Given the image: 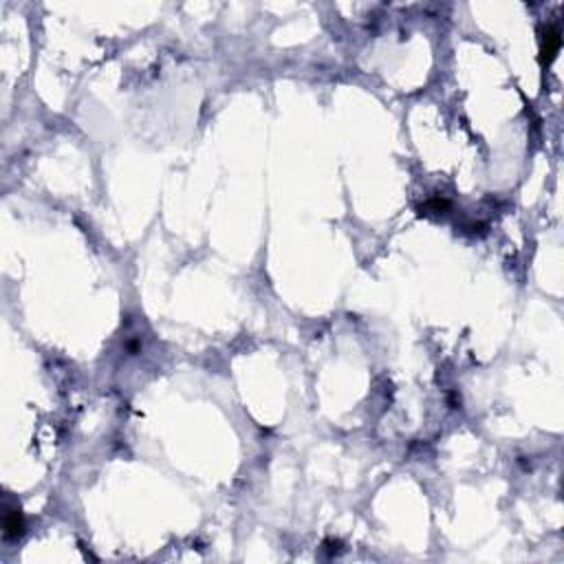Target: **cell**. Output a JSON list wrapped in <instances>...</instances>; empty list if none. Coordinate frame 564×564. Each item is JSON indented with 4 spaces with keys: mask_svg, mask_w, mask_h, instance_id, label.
I'll use <instances>...</instances> for the list:
<instances>
[{
    "mask_svg": "<svg viewBox=\"0 0 564 564\" xmlns=\"http://www.w3.org/2000/svg\"><path fill=\"white\" fill-rule=\"evenodd\" d=\"M562 45V31L560 25H547V29L542 31V47H540V60L542 65H551L553 57L558 55Z\"/></svg>",
    "mask_w": 564,
    "mask_h": 564,
    "instance_id": "obj_1",
    "label": "cell"
},
{
    "mask_svg": "<svg viewBox=\"0 0 564 564\" xmlns=\"http://www.w3.org/2000/svg\"><path fill=\"white\" fill-rule=\"evenodd\" d=\"M3 533H5V540H18L25 536V518L20 514V509L7 507L5 520H3Z\"/></svg>",
    "mask_w": 564,
    "mask_h": 564,
    "instance_id": "obj_2",
    "label": "cell"
}]
</instances>
